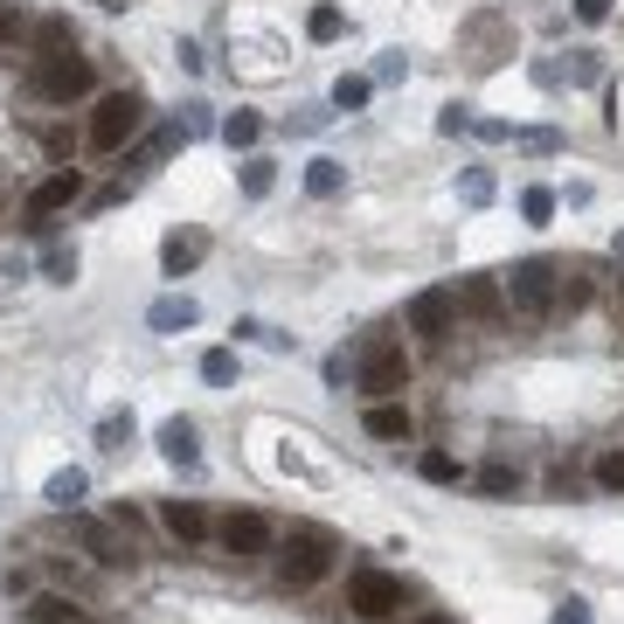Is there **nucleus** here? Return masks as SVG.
I'll list each match as a JSON object with an SVG mask.
<instances>
[{"label":"nucleus","instance_id":"obj_2","mask_svg":"<svg viewBox=\"0 0 624 624\" xmlns=\"http://www.w3.org/2000/svg\"><path fill=\"white\" fill-rule=\"evenodd\" d=\"M327 570H333V535L327 527H292L285 548H278V576H285L292 590H313Z\"/></svg>","mask_w":624,"mask_h":624},{"label":"nucleus","instance_id":"obj_37","mask_svg":"<svg viewBox=\"0 0 624 624\" xmlns=\"http://www.w3.org/2000/svg\"><path fill=\"white\" fill-rule=\"evenodd\" d=\"M611 14V0H576V22H603Z\"/></svg>","mask_w":624,"mask_h":624},{"label":"nucleus","instance_id":"obj_13","mask_svg":"<svg viewBox=\"0 0 624 624\" xmlns=\"http://www.w3.org/2000/svg\"><path fill=\"white\" fill-rule=\"evenodd\" d=\"M362 424H368V438H382V444H409V430H416L403 395H389V403H368Z\"/></svg>","mask_w":624,"mask_h":624},{"label":"nucleus","instance_id":"obj_32","mask_svg":"<svg viewBox=\"0 0 624 624\" xmlns=\"http://www.w3.org/2000/svg\"><path fill=\"white\" fill-rule=\"evenodd\" d=\"M458 195H465L472 208H479V201H493V174H486V167H472V174H465V187H458Z\"/></svg>","mask_w":624,"mask_h":624},{"label":"nucleus","instance_id":"obj_26","mask_svg":"<svg viewBox=\"0 0 624 624\" xmlns=\"http://www.w3.org/2000/svg\"><path fill=\"white\" fill-rule=\"evenodd\" d=\"M340 28H347V22H340V8H333V0L306 14V35H313V42H340Z\"/></svg>","mask_w":624,"mask_h":624},{"label":"nucleus","instance_id":"obj_3","mask_svg":"<svg viewBox=\"0 0 624 624\" xmlns=\"http://www.w3.org/2000/svg\"><path fill=\"white\" fill-rule=\"evenodd\" d=\"M139 125H146V98H139V90H105L98 111H90V154H119Z\"/></svg>","mask_w":624,"mask_h":624},{"label":"nucleus","instance_id":"obj_34","mask_svg":"<svg viewBox=\"0 0 624 624\" xmlns=\"http://www.w3.org/2000/svg\"><path fill=\"white\" fill-rule=\"evenodd\" d=\"M438 132H472V111H465V105H444V119H438Z\"/></svg>","mask_w":624,"mask_h":624},{"label":"nucleus","instance_id":"obj_5","mask_svg":"<svg viewBox=\"0 0 624 624\" xmlns=\"http://www.w3.org/2000/svg\"><path fill=\"white\" fill-rule=\"evenodd\" d=\"M347 611L368 617V624L395 617V611H403V583H395L389 570H354V576H347Z\"/></svg>","mask_w":624,"mask_h":624},{"label":"nucleus","instance_id":"obj_17","mask_svg":"<svg viewBox=\"0 0 624 624\" xmlns=\"http://www.w3.org/2000/svg\"><path fill=\"white\" fill-rule=\"evenodd\" d=\"M160 451H167L174 465H195V458H201V444H195V424H187V416H167V424H160Z\"/></svg>","mask_w":624,"mask_h":624},{"label":"nucleus","instance_id":"obj_27","mask_svg":"<svg viewBox=\"0 0 624 624\" xmlns=\"http://www.w3.org/2000/svg\"><path fill=\"white\" fill-rule=\"evenodd\" d=\"M368 98H375V77H340V84H333V105H340V111H362Z\"/></svg>","mask_w":624,"mask_h":624},{"label":"nucleus","instance_id":"obj_20","mask_svg":"<svg viewBox=\"0 0 624 624\" xmlns=\"http://www.w3.org/2000/svg\"><path fill=\"white\" fill-rule=\"evenodd\" d=\"M416 472H424L430 486H458V479H465V465L451 458V451H424V458H416Z\"/></svg>","mask_w":624,"mask_h":624},{"label":"nucleus","instance_id":"obj_28","mask_svg":"<svg viewBox=\"0 0 624 624\" xmlns=\"http://www.w3.org/2000/svg\"><path fill=\"white\" fill-rule=\"evenodd\" d=\"M98 444H105V451H125V444H132V409H111V416H105V424H98Z\"/></svg>","mask_w":624,"mask_h":624},{"label":"nucleus","instance_id":"obj_14","mask_svg":"<svg viewBox=\"0 0 624 624\" xmlns=\"http://www.w3.org/2000/svg\"><path fill=\"white\" fill-rule=\"evenodd\" d=\"M195 319H201V306H195L187 292H167V298H154V306H146V327H154V333H187Z\"/></svg>","mask_w":624,"mask_h":624},{"label":"nucleus","instance_id":"obj_7","mask_svg":"<svg viewBox=\"0 0 624 624\" xmlns=\"http://www.w3.org/2000/svg\"><path fill=\"white\" fill-rule=\"evenodd\" d=\"M451 327H458V292H451V285H430V292L409 298V333L416 340L438 347V340H451Z\"/></svg>","mask_w":624,"mask_h":624},{"label":"nucleus","instance_id":"obj_19","mask_svg":"<svg viewBox=\"0 0 624 624\" xmlns=\"http://www.w3.org/2000/svg\"><path fill=\"white\" fill-rule=\"evenodd\" d=\"M257 139H264V119H257V111H230V119H222V146H230V154H250Z\"/></svg>","mask_w":624,"mask_h":624},{"label":"nucleus","instance_id":"obj_30","mask_svg":"<svg viewBox=\"0 0 624 624\" xmlns=\"http://www.w3.org/2000/svg\"><path fill=\"white\" fill-rule=\"evenodd\" d=\"M521 216H527V222H548V216H555V187H527V195H521Z\"/></svg>","mask_w":624,"mask_h":624},{"label":"nucleus","instance_id":"obj_1","mask_svg":"<svg viewBox=\"0 0 624 624\" xmlns=\"http://www.w3.org/2000/svg\"><path fill=\"white\" fill-rule=\"evenodd\" d=\"M28 90H35L42 105H77L84 90H90V56H77V49L35 56V70H28Z\"/></svg>","mask_w":624,"mask_h":624},{"label":"nucleus","instance_id":"obj_16","mask_svg":"<svg viewBox=\"0 0 624 624\" xmlns=\"http://www.w3.org/2000/svg\"><path fill=\"white\" fill-rule=\"evenodd\" d=\"M28 624H90V611L70 603L63 590H42V597H28Z\"/></svg>","mask_w":624,"mask_h":624},{"label":"nucleus","instance_id":"obj_9","mask_svg":"<svg viewBox=\"0 0 624 624\" xmlns=\"http://www.w3.org/2000/svg\"><path fill=\"white\" fill-rule=\"evenodd\" d=\"M451 292H458V313H465V319H479V327H500V319H506V292H500V278L465 271Z\"/></svg>","mask_w":624,"mask_h":624},{"label":"nucleus","instance_id":"obj_23","mask_svg":"<svg viewBox=\"0 0 624 624\" xmlns=\"http://www.w3.org/2000/svg\"><path fill=\"white\" fill-rule=\"evenodd\" d=\"M42 271H49V285H70V278H77V250H70V243H49Z\"/></svg>","mask_w":624,"mask_h":624},{"label":"nucleus","instance_id":"obj_22","mask_svg":"<svg viewBox=\"0 0 624 624\" xmlns=\"http://www.w3.org/2000/svg\"><path fill=\"white\" fill-rule=\"evenodd\" d=\"M306 187L327 201V195H340V187H347V167H340V160H313V167H306Z\"/></svg>","mask_w":624,"mask_h":624},{"label":"nucleus","instance_id":"obj_10","mask_svg":"<svg viewBox=\"0 0 624 624\" xmlns=\"http://www.w3.org/2000/svg\"><path fill=\"white\" fill-rule=\"evenodd\" d=\"M77 195H84V174H77V167H56V174H42V181L28 187V216H35V222H42V216H63Z\"/></svg>","mask_w":624,"mask_h":624},{"label":"nucleus","instance_id":"obj_6","mask_svg":"<svg viewBox=\"0 0 624 624\" xmlns=\"http://www.w3.org/2000/svg\"><path fill=\"white\" fill-rule=\"evenodd\" d=\"M506 306H514V313H527V319L555 313V264H541V257L514 264V278H506Z\"/></svg>","mask_w":624,"mask_h":624},{"label":"nucleus","instance_id":"obj_11","mask_svg":"<svg viewBox=\"0 0 624 624\" xmlns=\"http://www.w3.org/2000/svg\"><path fill=\"white\" fill-rule=\"evenodd\" d=\"M216 535H222V548H230L236 562H250V555H264V548H271V521L243 506V514H230V521L216 527Z\"/></svg>","mask_w":624,"mask_h":624},{"label":"nucleus","instance_id":"obj_25","mask_svg":"<svg viewBox=\"0 0 624 624\" xmlns=\"http://www.w3.org/2000/svg\"><path fill=\"white\" fill-rule=\"evenodd\" d=\"M479 493H493V500L521 493V472H514V465H479Z\"/></svg>","mask_w":624,"mask_h":624},{"label":"nucleus","instance_id":"obj_4","mask_svg":"<svg viewBox=\"0 0 624 624\" xmlns=\"http://www.w3.org/2000/svg\"><path fill=\"white\" fill-rule=\"evenodd\" d=\"M403 389H409L403 340H368V354H362V395H368V403H389V395H403Z\"/></svg>","mask_w":624,"mask_h":624},{"label":"nucleus","instance_id":"obj_12","mask_svg":"<svg viewBox=\"0 0 624 624\" xmlns=\"http://www.w3.org/2000/svg\"><path fill=\"white\" fill-rule=\"evenodd\" d=\"M201 257H208V230H174V236L160 243V271L167 278H187Z\"/></svg>","mask_w":624,"mask_h":624},{"label":"nucleus","instance_id":"obj_21","mask_svg":"<svg viewBox=\"0 0 624 624\" xmlns=\"http://www.w3.org/2000/svg\"><path fill=\"white\" fill-rule=\"evenodd\" d=\"M35 42H42V56H56V49H77V28H70L63 14H42V22H35Z\"/></svg>","mask_w":624,"mask_h":624},{"label":"nucleus","instance_id":"obj_24","mask_svg":"<svg viewBox=\"0 0 624 624\" xmlns=\"http://www.w3.org/2000/svg\"><path fill=\"white\" fill-rule=\"evenodd\" d=\"M201 382L230 389V382H236V354H230V347H208V354H201Z\"/></svg>","mask_w":624,"mask_h":624},{"label":"nucleus","instance_id":"obj_8","mask_svg":"<svg viewBox=\"0 0 624 624\" xmlns=\"http://www.w3.org/2000/svg\"><path fill=\"white\" fill-rule=\"evenodd\" d=\"M77 541H84L90 562H105V570H132V562H139L132 527H119V521H77Z\"/></svg>","mask_w":624,"mask_h":624},{"label":"nucleus","instance_id":"obj_36","mask_svg":"<svg viewBox=\"0 0 624 624\" xmlns=\"http://www.w3.org/2000/svg\"><path fill=\"white\" fill-rule=\"evenodd\" d=\"M14 35H22V8H0V49H8Z\"/></svg>","mask_w":624,"mask_h":624},{"label":"nucleus","instance_id":"obj_33","mask_svg":"<svg viewBox=\"0 0 624 624\" xmlns=\"http://www.w3.org/2000/svg\"><path fill=\"white\" fill-rule=\"evenodd\" d=\"M548 624H597V617H590V603H583V597H570V603H555V617H548Z\"/></svg>","mask_w":624,"mask_h":624},{"label":"nucleus","instance_id":"obj_31","mask_svg":"<svg viewBox=\"0 0 624 624\" xmlns=\"http://www.w3.org/2000/svg\"><path fill=\"white\" fill-rule=\"evenodd\" d=\"M597 486L603 493H624V451H603L597 458Z\"/></svg>","mask_w":624,"mask_h":624},{"label":"nucleus","instance_id":"obj_15","mask_svg":"<svg viewBox=\"0 0 624 624\" xmlns=\"http://www.w3.org/2000/svg\"><path fill=\"white\" fill-rule=\"evenodd\" d=\"M160 527L174 541H208V514H201L195 500H160Z\"/></svg>","mask_w":624,"mask_h":624},{"label":"nucleus","instance_id":"obj_18","mask_svg":"<svg viewBox=\"0 0 624 624\" xmlns=\"http://www.w3.org/2000/svg\"><path fill=\"white\" fill-rule=\"evenodd\" d=\"M84 486H90V479H84V472H77V465H63V472H49V486H42V500L56 506V514H70V506H77V500H84Z\"/></svg>","mask_w":624,"mask_h":624},{"label":"nucleus","instance_id":"obj_38","mask_svg":"<svg viewBox=\"0 0 624 624\" xmlns=\"http://www.w3.org/2000/svg\"><path fill=\"white\" fill-rule=\"evenodd\" d=\"M416 624H451V617H416Z\"/></svg>","mask_w":624,"mask_h":624},{"label":"nucleus","instance_id":"obj_29","mask_svg":"<svg viewBox=\"0 0 624 624\" xmlns=\"http://www.w3.org/2000/svg\"><path fill=\"white\" fill-rule=\"evenodd\" d=\"M271 181H278V174H271V160H257V154L243 160V195H250V201H264V195H271Z\"/></svg>","mask_w":624,"mask_h":624},{"label":"nucleus","instance_id":"obj_35","mask_svg":"<svg viewBox=\"0 0 624 624\" xmlns=\"http://www.w3.org/2000/svg\"><path fill=\"white\" fill-rule=\"evenodd\" d=\"M521 146H527V154H555L562 139H555V132H521Z\"/></svg>","mask_w":624,"mask_h":624}]
</instances>
